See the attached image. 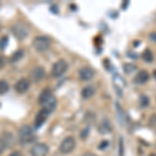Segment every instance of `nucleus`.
<instances>
[{
    "instance_id": "4be33fe9",
    "label": "nucleus",
    "mask_w": 156,
    "mask_h": 156,
    "mask_svg": "<svg viewBox=\"0 0 156 156\" xmlns=\"http://www.w3.org/2000/svg\"><path fill=\"white\" fill-rule=\"evenodd\" d=\"M119 149H120V156H123V154H124V147H123L122 138H121V140H120V146H119Z\"/></svg>"
},
{
    "instance_id": "393cba45",
    "label": "nucleus",
    "mask_w": 156,
    "mask_h": 156,
    "mask_svg": "<svg viewBox=\"0 0 156 156\" xmlns=\"http://www.w3.org/2000/svg\"><path fill=\"white\" fill-rule=\"evenodd\" d=\"M150 39L152 40L153 42L156 43V32H153V34H150Z\"/></svg>"
},
{
    "instance_id": "6ab92c4d",
    "label": "nucleus",
    "mask_w": 156,
    "mask_h": 156,
    "mask_svg": "<svg viewBox=\"0 0 156 156\" xmlns=\"http://www.w3.org/2000/svg\"><path fill=\"white\" fill-rule=\"evenodd\" d=\"M9 84L7 83L6 80H0V95H4L9 92Z\"/></svg>"
},
{
    "instance_id": "9b49d317",
    "label": "nucleus",
    "mask_w": 156,
    "mask_h": 156,
    "mask_svg": "<svg viewBox=\"0 0 156 156\" xmlns=\"http://www.w3.org/2000/svg\"><path fill=\"white\" fill-rule=\"evenodd\" d=\"M95 76V71L94 69L90 67H84L82 69H80L79 71V77L81 80H84V81H87V80H90L93 77Z\"/></svg>"
},
{
    "instance_id": "dca6fc26",
    "label": "nucleus",
    "mask_w": 156,
    "mask_h": 156,
    "mask_svg": "<svg viewBox=\"0 0 156 156\" xmlns=\"http://www.w3.org/2000/svg\"><path fill=\"white\" fill-rule=\"evenodd\" d=\"M24 56V50H17V51H15L14 53L11 55V57H9V62H19L20 59L22 58V57Z\"/></svg>"
},
{
    "instance_id": "f3484780",
    "label": "nucleus",
    "mask_w": 156,
    "mask_h": 156,
    "mask_svg": "<svg viewBox=\"0 0 156 156\" xmlns=\"http://www.w3.org/2000/svg\"><path fill=\"white\" fill-rule=\"evenodd\" d=\"M99 130L101 133H106L110 131V123L108 122V120H103V122L99 126Z\"/></svg>"
},
{
    "instance_id": "a211bd4d",
    "label": "nucleus",
    "mask_w": 156,
    "mask_h": 156,
    "mask_svg": "<svg viewBox=\"0 0 156 156\" xmlns=\"http://www.w3.org/2000/svg\"><path fill=\"white\" fill-rule=\"evenodd\" d=\"M142 58L147 62H151L153 60V53L149 49H146L142 54Z\"/></svg>"
},
{
    "instance_id": "9d476101",
    "label": "nucleus",
    "mask_w": 156,
    "mask_h": 156,
    "mask_svg": "<svg viewBox=\"0 0 156 156\" xmlns=\"http://www.w3.org/2000/svg\"><path fill=\"white\" fill-rule=\"evenodd\" d=\"M30 87V81L27 78H21L15 84V90L18 94H24L25 92H27V90Z\"/></svg>"
},
{
    "instance_id": "39448f33",
    "label": "nucleus",
    "mask_w": 156,
    "mask_h": 156,
    "mask_svg": "<svg viewBox=\"0 0 156 156\" xmlns=\"http://www.w3.org/2000/svg\"><path fill=\"white\" fill-rule=\"evenodd\" d=\"M15 142L14 135L11 132H3L0 135V155L6 149L11 148Z\"/></svg>"
},
{
    "instance_id": "bb28decb",
    "label": "nucleus",
    "mask_w": 156,
    "mask_h": 156,
    "mask_svg": "<svg viewBox=\"0 0 156 156\" xmlns=\"http://www.w3.org/2000/svg\"><path fill=\"white\" fill-rule=\"evenodd\" d=\"M82 156H97V155L94 154V153H92V152H87V153H84Z\"/></svg>"
},
{
    "instance_id": "7ed1b4c3",
    "label": "nucleus",
    "mask_w": 156,
    "mask_h": 156,
    "mask_svg": "<svg viewBox=\"0 0 156 156\" xmlns=\"http://www.w3.org/2000/svg\"><path fill=\"white\" fill-rule=\"evenodd\" d=\"M11 31L18 40H24L25 37H27V34H28L29 29L24 23H22V22H17V23H15L14 25H12Z\"/></svg>"
},
{
    "instance_id": "aec40b11",
    "label": "nucleus",
    "mask_w": 156,
    "mask_h": 156,
    "mask_svg": "<svg viewBox=\"0 0 156 156\" xmlns=\"http://www.w3.org/2000/svg\"><path fill=\"white\" fill-rule=\"evenodd\" d=\"M7 43H9V37L3 36L0 37V50H4L5 47L7 46Z\"/></svg>"
},
{
    "instance_id": "5701e85b",
    "label": "nucleus",
    "mask_w": 156,
    "mask_h": 156,
    "mask_svg": "<svg viewBox=\"0 0 156 156\" xmlns=\"http://www.w3.org/2000/svg\"><path fill=\"white\" fill-rule=\"evenodd\" d=\"M107 146H108V142H107V140H104V142H102V144L99 145V148H100V149H105Z\"/></svg>"
},
{
    "instance_id": "b1692460",
    "label": "nucleus",
    "mask_w": 156,
    "mask_h": 156,
    "mask_svg": "<svg viewBox=\"0 0 156 156\" xmlns=\"http://www.w3.org/2000/svg\"><path fill=\"white\" fill-rule=\"evenodd\" d=\"M4 62H5V59H4L3 56H0V68H2L4 66Z\"/></svg>"
},
{
    "instance_id": "6e6552de",
    "label": "nucleus",
    "mask_w": 156,
    "mask_h": 156,
    "mask_svg": "<svg viewBox=\"0 0 156 156\" xmlns=\"http://www.w3.org/2000/svg\"><path fill=\"white\" fill-rule=\"evenodd\" d=\"M45 74H46V71H45L44 68L41 66H37L34 67L31 70V72H30V78H31V80L34 82H40L45 77Z\"/></svg>"
},
{
    "instance_id": "0eeeda50",
    "label": "nucleus",
    "mask_w": 156,
    "mask_h": 156,
    "mask_svg": "<svg viewBox=\"0 0 156 156\" xmlns=\"http://www.w3.org/2000/svg\"><path fill=\"white\" fill-rule=\"evenodd\" d=\"M49 152V147L44 143H37L34 144L30 149L31 156H46Z\"/></svg>"
},
{
    "instance_id": "c85d7f7f",
    "label": "nucleus",
    "mask_w": 156,
    "mask_h": 156,
    "mask_svg": "<svg viewBox=\"0 0 156 156\" xmlns=\"http://www.w3.org/2000/svg\"><path fill=\"white\" fill-rule=\"evenodd\" d=\"M0 29H1V25H0Z\"/></svg>"
},
{
    "instance_id": "f8f14e48",
    "label": "nucleus",
    "mask_w": 156,
    "mask_h": 156,
    "mask_svg": "<svg viewBox=\"0 0 156 156\" xmlns=\"http://www.w3.org/2000/svg\"><path fill=\"white\" fill-rule=\"evenodd\" d=\"M52 96H53V95H52L51 90H50V89H45V90H42V93H41V95L39 96V104H40V105H43L45 102L48 101V100H49Z\"/></svg>"
},
{
    "instance_id": "1a4fd4ad",
    "label": "nucleus",
    "mask_w": 156,
    "mask_h": 156,
    "mask_svg": "<svg viewBox=\"0 0 156 156\" xmlns=\"http://www.w3.org/2000/svg\"><path fill=\"white\" fill-rule=\"evenodd\" d=\"M49 115H50L49 112H47L46 109H43L42 108L36 115V119H34V128H36V129H39L40 127H42V125L46 122V120Z\"/></svg>"
},
{
    "instance_id": "ddd939ff",
    "label": "nucleus",
    "mask_w": 156,
    "mask_h": 156,
    "mask_svg": "<svg viewBox=\"0 0 156 156\" xmlns=\"http://www.w3.org/2000/svg\"><path fill=\"white\" fill-rule=\"evenodd\" d=\"M43 109H46L47 112H52L54 110V108L56 107V98L54 96H52L47 102H45L44 104L41 105Z\"/></svg>"
},
{
    "instance_id": "423d86ee",
    "label": "nucleus",
    "mask_w": 156,
    "mask_h": 156,
    "mask_svg": "<svg viewBox=\"0 0 156 156\" xmlns=\"http://www.w3.org/2000/svg\"><path fill=\"white\" fill-rule=\"evenodd\" d=\"M76 147V140L73 136H67L60 143L59 146V151L62 154H69L71 153L73 150Z\"/></svg>"
},
{
    "instance_id": "412c9836",
    "label": "nucleus",
    "mask_w": 156,
    "mask_h": 156,
    "mask_svg": "<svg viewBox=\"0 0 156 156\" xmlns=\"http://www.w3.org/2000/svg\"><path fill=\"white\" fill-rule=\"evenodd\" d=\"M135 70V66L131 64H125L124 66V71L126 73H132Z\"/></svg>"
},
{
    "instance_id": "f257e3e1",
    "label": "nucleus",
    "mask_w": 156,
    "mask_h": 156,
    "mask_svg": "<svg viewBox=\"0 0 156 156\" xmlns=\"http://www.w3.org/2000/svg\"><path fill=\"white\" fill-rule=\"evenodd\" d=\"M18 137H19V142L21 145H27L30 143L34 142L36 140V134L34 131L29 125H24L19 129L18 132Z\"/></svg>"
},
{
    "instance_id": "a878e982",
    "label": "nucleus",
    "mask_w": 156,
    "mask_h": 156,
    "mask_svg": "<svg viewBox=\"0 0 156 156\" xmlns=\"http://www.w3.org/2000/svg\"><path fill=\"white\" fill-rule=\"evenodd\" d=\"M9 156H22V155H21V153H20L19 151H15V152L11 153Z\"/></svg>"
},
{
    "instance_id": "20e7f679",
    "label": "nucleus",
    "mask_w": 156,
    "mask_h": 156,
    "mask_svg": "<svg viewBox=\"0 0 156 156\" xmlns=\"http://www.w3.org/2000/svg\"><path fill=\"white\" fill-rule=\"evenodd\" d=\"M68 70V62L65 59H59L56 62H54L51 69V75L52 77L57 78L60 77L67 72Z\"/></svg>"
},
{
    "instance_id": "2eb2a0df",
    "label": "nucleus",
    "mask_w": 156,
    "mask_h": 156,
    "mask_svg": "<svg viewBox=\"0 0 156 156\" xmlns=\"http://www.w3.org/2000/svg\"><path fill=\"white\" fill-rule=\"evenodd\" d=\"M96 93V90L93 85H87V87H83V90H81V96L84 99H89V98L94 96V94Z\"/></svg>"
},
{
    "instance_id": "cd10ccee",
    "label": "nucleus",
    "mask_w": 156,
    "mask_h": 156,
    "mask_svg": "<svg viewBox=\"0 0 156 156\" xmlns=\"http://www.w3.org/2000/svg\"><path fill=\"white\" fill-rule=\"evenodd\" d=\"M154 75H155V78H156V71H154Z\"/></svg>"
},
{
    "instance_id": "4468645a",
    "label": "nucleus",
    "mask_w": 156,
    "mask_h": 156,
    "mask_svg": "<svg viewBox=\"0 0 156 156\" xmlns=\"http://www.w3.org/2000/svg\"><path fill=\"white\" fill-rule=\"evenodd\" d=\"M149 80V73L147 71H145V70H143V71H140L137 73L136 77H135V82L138 84H143V83H146V82Z\"/></svg>"
},
{
    "instance_id": "f03ea898",
    "label": "nucleus",
    "mask_w": 156,
    "mask_h": 156,
    "mask_svg": "<svg viewBox=\"0 0 156 156\" xmlns=\"http://www.w3.org/2000/svg\"><path fill=\"white\" fill-rule=\"evenodd\" d=\"M32 45L34 48L37 50V52H44L47 49H49L50 45H51V40L48 37L45 36H39L36 37L32 41Z\"/></svg>"
}]
</instances>
